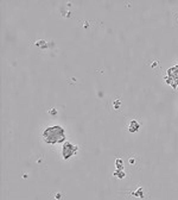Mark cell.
<instances>
[{
    "label": "cell",
    "instance_id": "1",
    "mask_svg": "<svg viewBox=\"0 0 178 200\" xmlns=\"http://www.w3.org/2000/svg\"><path fill=\"white\" fill-rule=\"evenodd\" d=\"M43 139L48 144H58L64 142L66 139V132L64 129L59 125L55 126H49L46 128L43 132Z\"/></svg>",
    "mask_w": 178,
    "mask_h": 200
},
{
    "label": "cell",
    "instance_id": "2",
    "mask_svg": "<svg viewBox=\"0 0 178 200\" xmlns=\"http://www.w3.org/2000/svg\"><path fill=\"white\" fill-rule=\"evenodd\" d=\"M167 75H169V79H165L166 80L167 83H170L173 88L176 89L177 88V85H178V67L175 66L172 68H170L167 70Z\"/></svg>",
    "mask_w": 178,
    "mask_h": 200
},
{
    "label": "cell",
    "instance_id": "3",
    "mask_svg": "<svg viewBox=\"0 0 178 200\" xmlns=\"http://www.w3.org/2000/svg\"><path fill=\"white\" fill-rule=\"evenodd\" d=\"M77 153V146L69 142H66L64 145H63V149H62V155H63V158L64 160H69L70 157L75 155Z\"/></svg>",
    "mask_w": 178,
    "mask_h": 200
},
{
    "label": "cell",
    "instance_id": "4",
    "mask_svg": "<svg viewBox=\"0 0 178 200\" xmlns=\"http://www.w3.org/2000/svg\"><path fill=\"white\" fill-rule=\"evenodd\" d=\"M140 129V125H139V123L137 122V120H132L131 124H130V132H137L138 130Z\"/></svg>",
    "mask_w": 178,
    "mask_h": 200
},
{
    "label": "cell",
    "instance_id": "5",
    "mask_svg": "<svg viewBox=\"0 0 178 200\" xmlns=\"http://www.w3.org/2000/svg\"><path fill=\"white\" fill-rule=\"evenodd\" d=\"M115 163H116V168H118L119 170H121V169H123V161H121L120 158H118Z\"/></svg>",
    "mask_w": 178,
    "mask_h": 200
},
{
    "label": "cell",
    "instance_id": "6",
    "mask_svg": "<svg viewBox=\"0 0 178 200\" xmlns=\"http://www.w3.org/2000/svg\"><path fill=\"white\" fill-rule=\"evenodd\" d=\"M114 175H115L116 178H119V179H123V176H125V174H123V172H115V173H114Z\"/></svg>",
    "mask_w": 178,
    "mask_h": 200
}]
</instances>
